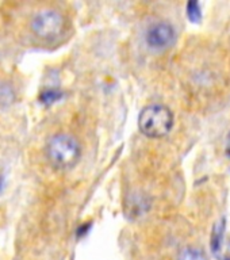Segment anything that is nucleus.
Masks as SVG:
<instances>
[{
  "label": "nucleus",
  "instance_id": "nucleus-1",
  "mask_svg": "<svg viewBox=\"0 0 230 260\" xmlns=\"http://www.w3.org/2000/svg\"><path fill=\"white\" fill-rule=\"evenodd\" d=\"M46 157L56 170L67 171L76 166L80 160L81 148L76 138L67 133L54 134L49 138L46 148Z\"/></svg>",
  "mask_w": 230,
  "mask_h": 260
},
{
  "label": "nucleus",
  "instance_id": "nucleus-2",
  "mask_svg": "<svg viewBox=\"0 0 230 260\" xmlns=\"http://www.w3.org/2000/svg\"><path fill=\"white\" fill-rule=\"evenodd\" d=\"M174 126V114L162 105H150L142 110L138 117V127L144 136L161 138L170 133Z\"/></svg>",
  "mask_w": 230,
  "mask_h": 260
},
{
  "label": "nucleus",
  "instance_id": "nucleus-3",
  "mask_svg": "<svg viewBox=\"0 0 230 260\" xmlns=\"http://www.w3.org/2000/svg\"><path fill=\"white\" fill-rule=\"evenodd\" d=\"M31 31L42 40H54L65 27V18L60 11L48 8L41 10L32 16Z\"/></svg>",
  "mask_w": 230,
  "mask_h": 260
},
{
  "label": "nucleus",
  "instance_id": "nucleus-4",
  "mask_svg": "<svg viewBox=\"0 0 230 260\" xmlns=\"http://www.w3.org/2000/svg\"><path fill=\"white\" fill-rule=\"evenodd\" d=\"M176 40L175 28L167 22H156L150 24L145 32V41L148 46L154 50H164L172 46Z\"/></svg>",
  "mask_w": 230,
  "mask_h": 260
},
{
  "label": "nucleus",
  "instance_id": "nucleus-5",
  "mask_svg": "<svg viewBox=\"0 0 230 260\" xmlns=\"http://www.w3.org/2000/svg\"><path fill=\"white\" fill-rule=\"evenodd\" d=\"M223 233H225V219H221L218 222L215 223L214 228H213V232H211V251L214 255H218L219 251H221V247H222V239Z\"/></svg>",
  "mask_w": 230,
  "mask_h": 260
},
{
  "label": "nucleus",
  "instance_id": "nucleus-6",
  "mask_svg": "<svg viewBox=\"0 0 230 260\" xmlns=\"http://www.w3.org/2000/svg\"><path fill=\"white\" fill-rule=\"evenodd\" d=\"M179 260H207L206 253L199 249V248L188 247L184 248L180 255H179Z\"/></svg>",
  "mask_w": 230,
  "mask_h": 260
},
{
  "label": "nucleus",
  "instance_id": "nucleus-7",
  "mask_svg": "<svg viewBox=\"0 0 230 260\" xmlns=\"http://www.w3.org/2000/svg\"><path fill=\"white\" fill-rule=\"evenodd\" d=\"M14 102V89L11 85L0 83V107H8Z\"/></svg>",
  "mask_w": 230,
  "mask_h": 260
},
{
  "label": "nucleus",
  "instance_id": "nucleus-8",
  "mask_svg": "<svg viewBox=\"0 0 230 260\" xmlns=\"http://www.w3.org/2000/svg\"><path fill=\"white\" fill-rule=\"evenodd\" d=\"M64 93L61 92L60 89H56V88H49V89H45L44 92L40 95V101L44 103V105H52L54 102H57L58 99L62 98Z\"/></svg>",
  "mask_w": 230,
  "mask_h": 260
},
{
  "label": "nucleus",
  "instance_id": "nucleus-9",
  "mask_svg": "<svg viewBox=\"0 0 230 260\" xmlns=\"http://www.w3.org/2000/svg\"><path fill=\"white\" fill-rule=\"evenodd\" d=\"M187 16L194 23H198L199 20L202 19V10H201L198 2H188L187 3Z\"/></svg>",
  "mask_w": 230,
  "mask_h": 260
},
{
  "label": "nucleus",
  "instance_id": "nucleus-10",
  "mask_svg": "<svg viewBox=\"0 0 230 260\" xmlns=\"http://www.w3.org/2000/svg\"><path fill=\"white\" fill-rule=\"evenodd\" d=\"M2 190H3V178L0 176V192H2Z\"/></svg>",
  "mask_w": 230,
  "mask_h": 260
},
{
  "label": "nucleus",
  "instance_id": "nucleus-11",
  "mask_svg": "<svg viewBox=\"0 0 230 260\" xmlns=\"http://www.w3.org/2000/svg\"><path fill=\"white\" fill-rule=\"evenodd\" d=\"M227 154L230 156V145H229V148H227Z\"/></svg>",
  "mask_w": 230,
  "mask_h": 260
},
{
  "label": "nucleus",
  "instance_id": "nucleus-12",
  "mask_svg": "<svg viewBox=\"0 0 230 260\" xmlns=\"http://www.w3.org/2000/svg\"><path fill=\"white\" fill-rule=\"evenodd\" d=\"M223 260H230V256H226V257H225Z\"/></svg>",
  "mask_w": 230,
  "mask_h": 260
}]
</instances>
